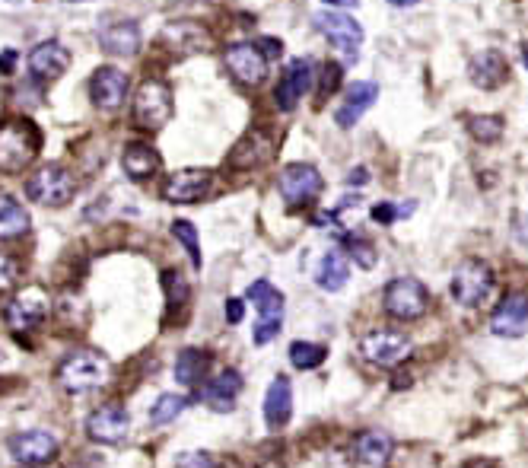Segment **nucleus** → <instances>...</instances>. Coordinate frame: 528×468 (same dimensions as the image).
I'll list each match as a JSON object with an SVG mask.
<instances>
[{"label":"nucleus","mask_w":528,"mask_h":468,"mask_svg":"<svg viewBox=\"0 0 528 468\" xmlns=\"http://www.w3.org/2000/svg\"><path fill=\"white\" fill-rule=\"evenodd\" d=\"M112 376V363L96 351H74L61 360L58 367V386L67 395H86L102 389Z\"/></svg>","instance_id":"f257e3e1"},{"label":"nucleus","mask_w":528,"mask_h":468,"mask_svg":"<svg viewBox=\"0 0 528 468\" xmlns=\"http://www.w3.org/2000/svg\"><path fill=\"white\" fill-rule=\"evenodd\" d=\"M42 134L26 118H10L0 125V172H23L39 153Z\"/></svg>","instance_id":"f03ea898"},{"label":"nucleus","mask_w":528,"mask_h":468,"mask_svg":"<svg viewBox=\"0 0 528 468\" xmlns=\"http://www.w3.org/2000/svg\"><path fill=\"white\" fill-rule=\"evenodd\" d=\"M26 195L42 207H64L77 195V179L67 166L48 163L26 182Z\"/></svg>","instance_id":"7ed1b4c3"},{"label":"nucleus","mask_w":528,"mask_h":468,"mask_svg":"<svg viewBox=\"0 0 528 468\" xmlns=\"http://www.w3.org/2000/svg\"><path fill=\"white\" fill-rule=\"evenodd\" d=\"M360 354L382 370H395L414 354V341L395 328H373L360 338Z\"/></svg>","instance_id":"20e7f679"},{"label":"nucleus","mask_w":528,"mask_h":468,"mask_svg":"<svg viewBox=\"0 0 528 468\" xmlns=\"http://www.w3.org/2000/svg\"><path fill=\"white\" fill-rule=\"evenodd\" d=\"M494 293V271L481 258H465L452 274V297L465 309H478Z\"/></svg>","instance_id":"39448f33"},{"label":"nucleus","mask_w":528,"mask_h":468,"mask_svg":"<svg viewBox=\"0 0 528 468\" xmlns=\"http://www.w3.org/2000/svg\"><path fill=\"white\" fill-rule=\"evenodd\" d=\"M48 309H51L48 290L39 284H29L4 306V325L10 332H32V328H39L48 319Z\"/></svg>","instance_id":"423d86ee"},{"label":"nucleus","mask_w":528,"mask_h":468,"mask_svg":"<svg viewBox=\"0 0 528 468\" xmlns=\"http://www.w3.org/2000/svg\"><path fill=\"white\" fill-rule=\"evenodd\" d=\"M427 303H430V293L427 287L417 281V277H395L389 281L382 293V306L389 312L392 319L398 322H414L427 312Z\"/></svg>","instance_id":"0eeeda50"},{"label":"nucleus","mask_w":528,"mask_h":468,"mask_svg":"<svg viewBox=\"0 0 528 468\" xmlns=\"http://www.w3.org/2000/svg\"><path fill=\"white\" fill-rule=\"evenodd\" d=\"M172 118V90L163 80H144L134 96V125L140 131H160Z\"/></svg>","instance_id":"6e6552de"},{"label":"nucleus","mask_w":528,"mask_h":468,"mask_svg":"<svg viewBox=\"0 0 528 468\" xmlns=\"http://www.w3.org/2000/svg\"><path fill=\"white\" fill-rule=\"evenodd\" d=\"M249 303L258 312V322H255V344H268L277 338L280 325H284V293L277 287H271L268 281H255L249 287Z\"/></svg>","instance_id":"1a4fd4ad"},{"label":"nucleus","mask_w":528,"mask_h":468,"mask_svg":"<svg viewBox=\"0 0 528 468\" xmlns=\"http://www.w3.org/2000/svg\"><path fill=\"white\" fill-rule=\"evenodd\" d=\"M277 188H280V198L287 201V207L299 211V207H309L315 198L322 195V172L315 169L312 163H290L280 169V179H277Z\"/></svg>","instance_id":"9d476101"},{"label":"nucleus","mask_w":528,"mask_h":468,"mask_svg":"<svg viewBox=\"0 0 528 468\" xmlns=\"http://www.w3.org/2000/svg\"><path fill=\"white\" fill-rule=\"evenodd\" d=\"M312 23L328 39V45L334 51H341L347 61H357V51L363 45V26L354 20V16L338 13V10H322L312 16Z\"/></svg>","instance_id":"9b49d317"},{"label":"nucleus","mask_w":528,"mask_h":468,"mask_svg":"<svg viewBox=\"0 0 528 468\" xmlns=\"http://www.w3.org/2000/svg\"><path fill=\"white\" fill-rule=\"evenodd\" d=\"M58 437L51 430H42V427H35V430H23V433H13V437L7 440V449H10V456L20 462V465H48L51 459L58 456Z\"/></svg>","instance_id":"f8f14e48"},{"label":"nucleus","mask_w":528,"mask_h":468,"mask_svg":"<svg viewBox=\"0 0 528 468\" xmlns=\"http://www.w3.org/2000/svg\"><path fill=\"white\" fill-rule=\"evenodd\" d=\"M223 61H226V71H230L242 86H258L268 77V58H264L261 45L236 42L223 51Z\"/></svg>","instance_id":"ddd939ff"},{"label":"nucleus","mask_w":528,"mask_h":468,"mask_svg":"<svg viewBox=\"0 0 528 468\" xmlns=\"http://www.w3.org/2000/svg\"><path fill=\"white\" fill-rule=\"evenodd\" d=\"M210 185H214V176L207 169H179L163 182V198L169 204H195L207 198Z\"/></svg>","instance_id":"4468645a"},{"label":"nucleus","mask_w":528,"mask_h":468,"mask_svg":"<svg viewBox=\"0 0 528 468\" xmlns=\"http://www.w3.org/2000/svg\"><path fill=\"white\" fill-rule=\"evenodd\" d=\"M528 328V297L519 290L506 293L500 306L490 316V332L497 338H522Z\"/></svg>","instance_id":"2eb2a0df"},{"label":"nucleus","mask_w":528,"mask_h":468,"mask_svg":"<svg viewBox=\"0 0 528 468\" xmlns=\"http://www.w3.org/2000/svg\"><path fill=\"white\" fill-rule=\"evenodd\" d=\"M125 96H128V74L118 71V67H112V64L99 67L90 80V99L96 102V106L105 112H115L125 106Z\"/></svg>","instance_id":"dca6fc26"},{"label":"nucleus","mask_w":528,"mask_h":468,"mask_svg":"<svg viewBox=\"0 0 528 468\" xmlns=\"http://www.w3.org/2000/svg\"><path fill=\"white\" fill-rule=\"evenodd\" d=\"M309 86H312V64L303 61V58L290 61L284 77L277 80V90H274L277 109L280 112H293L299 102H303V96L309 93Z\"/></svg>","instance_id":"f3484780"},{"label":"nucleus","mask_w":528,"mask_h":468,"mask_svg":"<svg viewBox=\"0 0 528 468\" xmlns=\"http://www.w3.org/2000/svg\"><path fill=\"white\" fill-rule=\"evenodd\" d=\"M131 430V414L121 405H102L86 418V433L96 443H121Z\"/></svg>","instance_id":"a211bd4d"},{"label":"nucleus","mask_w":528,"mask_h":468,"mask_svg":"<svg viewBox=\"0 0 528 468\" xmlns=\"http://www.w3.org/2000/svg\"><path fill=\"white\" fill-rule=\"evenodd\" d=\"M376 99H379V83H373V80H357V83H350L347 93H344L341 109L334 112V121H338V128H354L357 121L376 106Z\"/></svg>","instance_id":"6ab92c4d"},{"label":"nucleus","mask_w":528,"mask_h":468,"mask_svg":"<svg viewBox=\"0 0 528 468\" xmlns=\"http://www.w3.org/2000/svg\"><path fill=\"white\" fill-rule=\"evenodd\" d=\"M29 74L35 80H58L67 67H70V51L58 42V39H48V42H39L32 51H29Z\"/></svg>","instance_id":"aec40b11"},{"label":"nucleus","mask_w":528,"mask_h":468,"mask_svg":"<svg viewBox=\"0 0 528 468\" xmlns=\"http://www.w3.org/2000/svg\"><path fill=\"white\" fill-rule=\"evenodd\" d=\"M99 45L109 55H137L140 51V26L134 20H105L96 32Z\"/></svg>","instance_id":"412c9836"},{"label":"nucleus","mask_w":528,"mask_h":468,"mask_svg":"<svg viewBox=\"0 0 528 468\" xmlns=\"http://www.w3.org/2000/svg\"><path fill=\"white\" fill-rule=\"evenodd\" d=\"M506 74H509L506 58L494 48L478 51V55H474L471 64H468V77H471L474 86H478V90H497V86L506 83Z\"/></svg>","instance_id":"4be33fe9"},{"label":"nucleus","mask_w":528,"mask_h":468,"mask_svg":"<svg viewBox=\"0 0 528 468\" xmlns=\"http://www.w3.org/2000/svg\"><path fill=\"white\" fill-rule=\"evenodd\" d=\"M160 166H163L160 153H156V147H150L147 141H134L125 147V153H121V169H125V176L134 182L153 179L156 172H160Z\"/></svg>","instance_id":"5701e85b"},{"label":"nucleus","mask_w":528,"mask_h":468,"mask_svg":"<svg viewBox=\"0 0 528 468\" xmlns=\"http://www.w3.org/2000/svg\"><path fill=\"white\" fill-rule=\"evenodd\" d=\"M239 392H242V376H239V370H223V373H217L214 379H207L204 389H201V398H204V402L214 408V411L223 414V411H233Z\"/></svg>","instance_id":"b1692460"},{"label":"nucleus","mask_w":528,"mask_h":468,"mask_svg":"<svg viewBox=\"0 0 528 468\" xmlns=\"http://www.w3.org/2000/svg\"><path fill=\"white\" fill-rule=\"evenodd\" d=\"M293 414V386L287 376H277L264 395V421L271 430H280Z\"/></svg>","instance_id":"393cba45"},{"label":"nucleus","mask_w":528,"mask_h":468,"mask_svg":"<svg viewBox=\"0 0 528 468\" xmlns=\"http://www.w3.org/2000/svg\"><path fill=\"white\" fill-rule=\"evenodd\" d=\"M163 42L179 55H195L210 48V32L198 23H169L163 29Z\"/></svg>","instance_id":"a878e982"},{"label":"nucleus","mask_w":528,"mask_h":468,"mask_svg":"<svg viewBox=\"0 0 528 468\" xmlns=\"http://www.w3.org/2000/svg\"><path fill=\"white\" fill-rule=\"evenodd\" d=\"M354 453L366 468H382L395 453V440L385 430H363L354 443Z\"/></svg>","instance_id":"bb28decb"},{"label":"nucleus","mask_w":528,"mask_h":468,"mask_svg":"<svg viewBox=\"0 0 528 468\" xmlns=\"http://www.w3.org/2000/svg\"><path fill=\"white\" fill-rule=\"evenodd\" d=\"M315 281H319V287L328 290V293L344 290L347 281H350V262H347V255L338 252V249L325 252L322 262H319V271H315Z\"/></svg>","instance_id":"cd10ccee"},{"label":"nucleus","mask_w":528,"mask_h":468,"mask_svg":"<svg viewBox=\"0 0 528 468\" xmlns=\"http://www.w3.org/2000/svg\"><path fill=\"white\" fill-rule=\"evenodd\" d=\"M207 370H210V357L201 348H185L179 357H175V383H182L188 389L201 386Z\"/></svg>","instance_id":"c85d7f7f"},{"label":"nucleus","mask_w":528,"mask_h":468,"mask_svg":"<svg viewBox=\"0 0 528 468\" xmlns=\"http://www.w3.org/2000/svg\"><path fill=\"white\" fill-rule=\"evenodd\" d=\"M29 233V211L13 195H0V239Z\"/></svg>","instance_id":"c756f323"},{"label":"nucleus","mask_w":528,"mask_h":468,"mask_svg":"<svg viewBox=\"0 0 528 468\" xmlns=\"http://www.w3.org/2000/svg\"><path fill=\"white\" fill-rule=\"evenodd\" d=\"M185 408H188V398L185 395L166 392V395L156 398V405L150 408V424L153 427H166V424H172L175 418H179Z\"/></svg>","instance_id":"7c9ffc66"},{"label":"nucleus","mask_w":528,"mask_h":468,"mask_svg":"<svg viewBox=\"0 0 528 468\" xmlns=\"http://www.w3.org/2000/svg\"><path fill=\"white\" fill-rule=\"evenodd\" d=\"M325 357H328V348H322V344H312V341H293L290 344V363L296 370L322 367Z\"/></svg>","instance_id":"2f4dec72"},{"label":"nucleus","mask_w":528,"mask_h":468,"mask_svg":"<svg viewBox=\"0 0 528 468\" xmlns=\"http://www.w3.org/2000/svg\"><path fill=\"white\" fill-rule=\"evenodd\" d=\"M468 134L481 144H494L503 134V118L500 115H474V118H468Z\"/></svg>","instance_id":"473e14b6"},{"label":"nucleus","mask_w":528,"mask_h":468,"mask_svg":"<svg viewBox=\"0 0 528 468\" xmlns=\"http://www.w3.org/2000/svg\"><path fill=\"white\" fill-rule=\"evenodd\" d=\"M172 236L179 239L182 246L188 249L191 265H195V268H201V262H204V258H201V242H198V230L191 227L188 220H175V223H172Z\"/></svg>","instance_id":"72a5a7b5"},{"label":"nucleus","mask_w":528,"mask_h":468,"mask_svg":"<svg viewBox=\"0 0 528 468\" xmlns=\"http://www.w3.org/2000/svg\"><path fill=\"white\" fill-rule=\"evenodd\" d=\"M347 242V255L354 258V262L360 265V268H376V262H379V255H376V246L369 239H363V236H350V239H344Z\"/></svg>","instance_id":"f704fd0d"},{"label":"nucleus","mask_w":528,"mask_h":468,"mask_svg":"<svg viewBox=\"0 0 528 468\" xmlns=\"http://www.w3.org/2000/svg\"><path fill=\"white\" fill-rule=\"evenodd\" d=\"M163 284H166V293H169V303L172 306H185L188 303V284L182 281L179 271H166L163 274Z\"/></svg>","instance_id":"c9c22d12"},{"label":"nucleus","mask_w":528,"mask_h":468,"mask_svg":"<svg viewBox=\"0 0 528 468\" xmlns=\"http://www.w3.org/2000/svg\"><path fill=\"white\" fill-rule=\"evenodd\" d=\"M20 262H16L13 255L0 252V293H7L10 287H16V281H20Z\"/></svg>","instance_id":"e433bc0d"},{"label":"nucleus","mask_w":528,"mask_h":468,"mask_svg":"<svg viewBox=\"0 0 528 468\" xmlns=\"http://www.w3.org/2000/svg\"><path fill=\"white\" fill-rule=\"evenodd\" d=\"M179 468H220V462L214 456H207V453H182Z\"/></svg>","instance_id":"4c0bfd02"},{"label":"nucleus","mask_w":528,"mask_h":468,"mask_svg":"<svg viewBox=\"0 0 528 468\" xmlns=\"http://www.w3.org/2000/svg\"><path fill=\"white\" fill-rule=\"evenodd\" d=\"M338 83H341V67L338 64H325V80H322L319 96H331L334 90H338Z\"/></svg>","instance_id":"58836bf2"},{"label":"nucleus","mask_w":528,"mask_h":468,"mask_svg":"<svg viewBox=\"0 0 528 468\" xmlns=\"http://www.w3.org/2000/svg\"><path fill=\"white\" fill-rule=\"evenodd\" d=\"M373 220L376 223H395L398 220V204H389V201H382L373 207Z\"/></svg>","instance_id":"ea45409f"},{"label":"nucleus","mask_w":528,"mask_h":468,"mask_svg":"<svg viewBox=\"0 0 528 468\" xmlns=\"http://www.w3.org/2000/svg\"><path fill=\"white\" fill-rule=\"evenodd\" d=\"M242 316H245V303H242V300H226V322L239 325Z\"/></svg>","instance_id":"a19ab883"},{"label":"nucleus","mask_w":528,"mask_h":468,"mask_svg":"<svg viewBox=\"0 0 528 468\" xmlns=\"http://www.w3.org/2000/svg\"><path fill=\"white\" fill-rule=\"evenodd\" d=\"M366 176H369V172H366L363 166H357V169H350V176H347V185H366Z\"/></svg>","instance_id":"79ce46f5"},{"label":"nucleus","mask_w":528,"mask_h":468,"mask_svg":"<svg viewBox=\"0 0 528 468\" xmlns=\"http://www.w3.org/2000/svg\"><path fill=\"white\" fill-rule=\"evenodd\" d=\"M13 61H16V51H13V48H7V51H4V58H0V71H4V74H10Z\"/></svg>","instance_id":"37998d69"},{"label":"nucleus","mask_w":528,"mask_h":468,"mask_svg":"<svg viewBox=\"0 0 528 468\" xmlns=\"http://www.w3.org/2000/svg\"><path fill=\"white\" fill-rule=\"evenodd\" d=\"M408 386H411V376H408V373H401V376L395 373V379H392V389H408Z\"/></svg>","instance_id":"c03bdc74"},{"label":"nucleus","mask_w":528,"mask_h":468,"mask_svg":"<svg viewBox=\"0 0 528 468\" xmlns=\"http://www.w3.org/2000/svg\"><path fill=\"white\" fill-rule=\"evenodd\" d=\"M465 468H497V465L490 462V459H474V462H468Z\"/></svg>","instance_id":"a18cd8bd"},{"label":"nucleus","mask_w":528,"mask_h":468,"mask_svg":"<svg viewBox=\"0 0 528 468\" xmlns=\"http://www.w3.org/2000/svg\"><path fill=\"white\" fill-rule=\"evenodd\" d=\"M328 7H357V0H325Z\"/></svg>","instance_id":"49530a36"},{"label":"nucleus","mask_w":528,"mask_h":468,"mask_svg":"<svg viewBox=\"0 0 528 468\" xmlns=\"http://www.w3.org/2000/svg\"><path fill=\"white\" fill-rule=\"evenodd\" d=\"M389 4H392V7H417L420 0H389Z\"/></svg>","instance_id":"de8ad7c7"},{"label":"nucleus","mask_w":528,"mask_h":468,"mask_svg":"<svg viewBox=\"0 0 528 468\" xmlns=\"http://www.w3.org/2000/svg\"><path fill=\"white\" fill-rule=\"evenodd\" d=\"M522 64H525V71H528V42H522Z\"/></svg>","instance_id":"09e8293b"},{"label":"nucleus","mask_w":528,"mask_h":468,"mask_svg":"<svg viewBox=\"0 0 528 468\" xmlns=\"http://www.w3.org/2000/svg\"><path fill=\"white\" fill-rule=\"evenodd\" d=\"M70 4H83V0H70Z\"/></svg>","instance_id":"8fccbe9b"},{"label":"nucleus","mask_w":528,"mask_h":468,"mask_svg":"<svg viewBox=\"0 0 528 468\" xmlns=\"http://www.w3.org/2000/svg\"><path fill=\"white\" fill-rule=\"evenodd\" d=\"M0 360H4V351H0Z\"/></svg>","instance_id":"3c124183"}]
</instances>
